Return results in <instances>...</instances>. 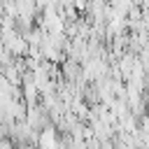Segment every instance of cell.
Returning <instances> with one entry per match:
<instances>
[{
  "label": "cell",
  "instance_id": "6da1fadb",
  "mask_svg": "<svg viewBox=\"0 0 149 149\" xmlns=\"http://www.w3.org/2000/svg\"><path fill=\"white\" fill-rule=\"evenodd\" d=\"M37 147H40V149H58L56 130H54L51 126H47V128L40 133V137H37Z\"/></svg>",
  "mask_w": 149,
  "mask_h": 149
}]
</instances>
